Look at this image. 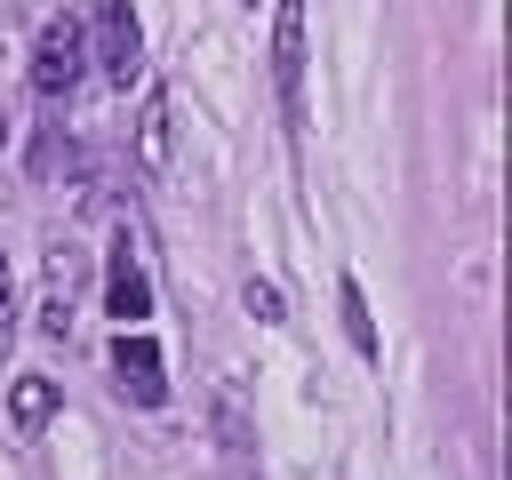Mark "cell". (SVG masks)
<instances>
[{
  "instance_id": "1",
  "label": "cell",
  "mask_w": 512,
  "mask_h": 480,
  "mask_svg": "<svg viewBox=\"0 0 512 480\" xmlns=\"http://www.w3.org/2000/svg\"><path fill=\"white\" fill-rule=\"evenodd\" d=\"M80 72H88V32H80V16H48L40 40H32V88H40L48 104H64V96L80 88Z\"/></svg>"
},
{
  "instance_id": "2",
  "label": "cell",
  "mask_w": 512,
  "mask_h": 480,
  "mask_svg": "<svg viewBox=\"0 0 512 480\" xmlns=\"http://www.w3.org/2000/svg\"><path fill=\"white\" fill-rule=\"evenodd\" d=\"M272 88H280L288 136H304V0L272 8Z\"/></svg>"
},
{
  "instance_id": "3",
  "label": "cell",
  "mask_w": 512,
  "mask_h": 480,
  "mask_svg": "<svg viewBox=\"0 0 512 480\" xmlns=\"http://www.w3.org/2000/svg\"><path fill=\"white\" fill-rule=\"evenodd\" d=\"M88 64H104L112 88L144 80V24H136L128 0H96V56H88Z\"/></svg>"
},
{
  "instance_id": "4",
  "label": "cell",
  "mask_w": 512,
  "mask_h": 480,
  "mask_svg": "<svg viewBox=\"0 0 512 480\" xmlns=\"http://www.w3.org/2000/svg\"><path fill=\"white\" fill-rule=\"evenodd\" d=\"M112 376H120V392L136 408H168V360H160V344L144 328H120L112 336Z\"/></svg>"
},
{
  "instance_id": "5",
  "label": "cell",
  "mask_w": 512,
  "mask_h": 480,
  "mask_svg": "<svg viewBox=\"0 0 512 480\" xmlns=\"http://www.w3.org/2000/svg\"><path fill=\"white\" fill-rule=\"evenodd\" d=\"M104 312H112L120 328H136V320H152V280H144V264H136V240H128V224L112 232V272H104Z\"/></svg>"
},
{
  "instance_id": "6",
  "label": "cell",
  "mask_w": 512,
  "mask_h": 480,
  "mask_svg": "<svg viewBox=\"0 0 512 480\" xmlns=\"http://www.w3.org/2000/svg\"><path fill=\"white\" fill-rule=\"evenodd\" d=\"M168 128H176V112H168V96L152 88V96H144V112H136V160H144V168H168V152H176V136H168Z\"/></svg>"
},
{
  "instance_id": "7",
  "label": "cell",
  "mask_w": 512,
  "mask_h": 480,
  "mask_svg": "<svg viewBox=\"0 0 512 480\" xmlns=\"http://www.w3.org/2000/svg\"><path fill=\"white\" fill-rule=\"evenodd\" d=\"M336 320H344L352 352H360V360H376V320H368V296H360V280H352V272L336 280Z\"/></svg>"
},
{
  "instance_id": "8",
  "label": "cell",
  "mask_w": 512,
  "mask_h": 480,
  "mask_svg": "<svg viewBox=\"0 0 512 480\" xmlns=\"http://www.w3.org/2000/svg\"><path fill=\"white\" fill-rule=\"evenodd\" d=\"M8 416H16V432H40V424L56 416V384H48V376H16V384H8Z\"/></svg>"
},
{
  "instance_id": "9",
  "label": "cell",
  "mask_w": 512,
  "mask_h": 480,
  "mask_svg": "<svg viewBox=\"0 0 512 480\" xmlns=\"http://www.w3.org/2000/svg\"><path fill=\"white\" fill-rule=\"evenodd\" d=\"M40 328L64 344L72 336V256H56V272H48V296H40Z\"/></svg>"
},
{
  "instance_id": "10",
  "label": "cell",
  "mask_w": 512,
  "mask_h": 480,
  "mask_svg": "<svg viewBox=\"0 0 512 480\" xmlns=\"http://www.w3.org/2000/svg\"><path fill=\"white\" fill-rule=\"evenodd\" d=\"M248 312H256V320H280V312H288V296H280L272 280H248Z\"/></svg>"
},
{
  "instance_id": "11",
  "label": "cell",
  "mask_w": 512,
  "mask_h": 480,
  "mask_svg": "<svg viewBox=\"0 0 512 480\" xmlns=\"http://www.w3.org/2000/svg\"><path fill=\"white\" fill-rule=\"evenodd\" d=\"M8 288H16V280H8V264H0V320H8Z\"/></svg>"
},
{
  "instance_id": "12",
  "label": "cell",
  "mask_w": 512,
  "mask_h": 480,
  "mask_svg": "<svg viewBox=\"0 0 512 480\" xmlns=\"http://www.w3.org/2000/svg\"><path fill=\"white\" fill-rule=\"evenodd\" d=\"M0 144H8V112H0Z\"/></svg>"
}]
</instances>
